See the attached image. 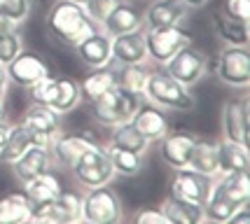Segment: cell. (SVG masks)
Here are the masks:
<instances>
[{
  "mask_svg": "<svg viewBox=\"0 0 250 224\" xmlns=\"http://www.w3.org/2000/svg\"><path fill=\"white\" fill-rule=\"evenodd\" d=\"M98 26L84 12L82 5L70 2V0H54L52 7L44 14V31L54 42L63 47H75L87 38L91 31H96Z\"/></svg>",
  "mask_w": 250,
  "mask_h": 224,
  "instance_id": "1",
  "label": "cell"
},
{
  "mask_svg": "<svg viewBox=\"0 0 250 224\" xmlns=\"http://www.w3.org/2000/svg\"><path fill=\"white\" fill-rule=\"evenodd\" d=\"M143 98L166 112H192L196 107V98L192 96V89L175 82L162 65L150 68L147 82L143 89Z\"/></svg>",
  "mask_w": 250,
  "mask_h": 224,
  "instance_id": "2",
  "label": "cell"
},
{
  "mask_svg": "<svg viewBox=\"0 0 250 224\" xmlns=\"http://www.w3.org/2000/svg\"><path fill=\"white\" fill-rule=\"evenodd\" d=\"M141 101H143L141 94H133L129 89L115 84L105 94H101L94 101H89L91 117L105 128L117 126L122 122H131V117L136 115V110L141 105Z\"/></svg>",
  "mask_w": 250,
  "mask_h": 224,
  "instance_id": "3",
  "label": "cell"
},
{
  "mask_svg": "<svg viewBox=\"0 0 250 224\" xmlns=\"http://www.w3.org/2000/svg\"><path fill=\"white\" fill-rule=\"evenodd\" d=\"M33 96V103H42V105L52 107L54 112H59L61 117L70 115L73 110L80 107L82 103V94H80V82L73 77H44L42 82L28 89Z\"/></svg>",
  "mask_w": 250,
  "mask_h": 224,
  "instance_id": "4",
  "label": "cell"
},
{
  "mask_svg": "<svg viewBox=\"0 0 250 224\" xmlns=\"http://www.w3.org/2000/svg\"><path fill=\"white\" fill-rule=\"evenodd\" d=\"M82 222L84 224H117L124 222V205L120 194L110 184L91 187L82 192Z\"/></svg>",
  "mask_w": 250,
  "mask_h": 224,
  "instance_id": "5",
  "label": "cell"
},
{
  "mask_svg": "<svg viewBox=\"0 0 250 224\" xmlns=\"http://www.w3.org/2000/svg\"><path fill=\"white\" fill-rule=\"evenodd\" d=\"M73 178L82 189H91V187H103L115 180V171L110 163L108 149L103 143H98L94 147H89L80 159L70 166Z\"/></svg>",
  "mask_w": 250,
  "mask_h": 224,
  "instance_id": "6",
  "label": "cell"
},
{
  "mask_svg": "<svg viewBox=\"0 0 250 224\" xmlns=\"http://www.w3.org/2000/svg\"><path fill=\"white\" fill-rule=\"evenodd\" d=\"M166 73L173 77L175 82H180L183 86L192 89L196 86L208 73V56L204 49H199L194 42L185 44L162 65Z\"/></svg>",
  "mask_w": 250,
  "mask_h": 224,
  "instance_id": "7",
  "label": "cell"
},
{
  "mask_svg": "<svg viewBox=\"0 0 250 224\" xmlns=\"http://www.w3.org/2000/svg\"><path fill=\"white\" fill-rule=\"evenodd\" d=\"M145 47H147V61L152 65H164L178 49L192 42V33L185 31L183 26H157V28H145Z\"/></svg>",
  "mask_w": 250,
  "mask_h": 224,
  "instance_id": "8",
  "label": "cell"
},
{
  "mask_svg": "<svg viewBox=\"0 0 250 224\" xmlns=\"http://www.w3.org/2000/svg\"><path fill=\"white\" fill-rule=\"evenodd\" d=\"M215 77L225 86L248 89L250 84V52L248 47L222 44L215 59Z\"/></svg>",
  "mask_w": 250,
  "mask_h": 224,
  "instance_id": "9",
  "label": "cell"
},
{
  "mask_svg": "<svg viewBox=\"0 0 250 224\" xmlns=\"http://www.w3.org/2000/svg\"><path fill=\"white\" fill-rule=\"evenodd\" d=\"M82 222V192L61 189L52 203L33 208L31 224H77Z\"/></svg>",
  "mask_w": 250,
  "mask_h": 224,
  "instance_id": "10",
  "label": "cell"
},
{
  "mask_svg": "<svg viewBox=\"0 0 250 224\" xmlns=\"http://www.w3.org/2000/svg\"><path fill=\"white\" fill-rule=\"evenodd\" d=\"M21 124L28 128L31 145H40V147H49L52 140L63 131L61 128V115L54 112L52 107L42 105V103H31L28 110L23 112Z\"/></svg>",
  "mask_w": 250,
  "mask_h": 224,
  "instance_id": "11",
  "label": "cell"
},
{
  "mask_svg": "<svg viewBox=\"0 0 250 224\" xmlns=\"http://www.w3.org/2000/svg\"><path fill=\"white\" fill-rule=\"evenodd\" d=\"M10 84L19 86V89H33L38 82H42L44 77H49V65L42 56L33 49H21L5 65Z\"/></svg>",
  "mask_w": 250,
  "mask_h": 224,
  "instance_id": "12",
  "label": "cell"
},
{
  "mask_svg": "<svg viewBox=\"0 0 250 224\" xmlns=\"http://www.w3.org/2000/svg\"><path fill=\"white\" fill-rule=\"evenodd\" d=\"M213 182H215V178L204 175V173H199V171H194V168L185 166V168H173L168 189H171V194L185 199V201L204 205V203L208 201V196H210Z\"/></svg>",
  "mask_w": 250,
  "mask_h": 224,
  "instance_id": "13",
  "label": "cell"
},
{
  "mask_svg": "<svg viewBox=\"0 0 250 224\" xmlns=\"http://www.w3.org/2000/svg\"><path fill=\"white\" fill-rule=\"evenodd\" d=\"M248 98H227L220 107V131L222 138L231 143L248 145V122H250Z\"/></svg>",
  "mask_w": 250,
  "mask_h": 224,
  "instance_id": "14",
  "label": "cell"
},
{
  "mask_svg": "<svg viewBox=\"0 0 250 224\" xmlns=\"http://www.w3.org/2000/svg\"><path fill=\"white\" fill-rule=\"evenodd\" d=\"M101 140L94 136V131H82V133H59L52 145H49V152L54 157V163L56 166H63L70 171V166L75 163L89 147L98 145Z\"/></svg>",
  "mask_w": 250,
  "mask_h": 224,
  "instance_id": "15",
  "label": "cell"
},
{
  "mask_svg": "<svg viewBox=\"0 0 250 224\" xmlns=\"http://www.w3.org/2000/svg\"><path fill=\"white\" fill-rule=\"evenodd\" d=\"M131 124L141 131V136L147 140L150 145H157V143L171 131V122L166 117V110L152 105V103L145 101V98L141 101L136 115L131 117Z\"/></svg>",
  "mask_w": 250,
  "mask_h": 224,
  "instance_id": "16",
  "label": "cell"
},
{
  "mask_svg": "<svg viewBox=\"0 0 250 224\" xmlns=\"http://www.w3.org/2000/svg\"><path fill=\"white\" fill-rule=\"evenodd\" d=\"M110 42H112V38H110L108 33L103 31V28H96V31L89 33L80 44H75L73 49H75L80 63L84 65V68H89V70H94V68L112 65V49H110Z\"/></svg>",
  "mask_w": 250,
  "mask_h": 224,
  "instance_id": "17",
  "label": "cell"
},
{
  "mask_svg": "<svg viewBox=\"0 0 250 224\" xmlns=\"http://www.w3.org/2000/svg\"><path fill=\"white\" fill-rule=\"evenodd\" d=\"M196 133L192 131H168L157 145H159V159L173 171V168H185L189 163V154L194 147Z\"/></svg>",
  "mask_w": 250,
  "mask_h": 224,
  "instance_id": "18",
  "label": "cell"
},
{
  "mask_svg": "<svg viewBox=\"0 0 250 224\" xmlns=\"http://www.w3.org/2000/svg\"><path fill=\"white\" fill-rule=\"evenodd\" d=\"M189 7L183 0H150L143 12V26L157 28V26H183L189 17Z\"/></svg>",
  "mask_w": 250,
  "mask_h": 224,
  "instance_id": "19",
  "label": "cell"
},
{
  "mask_svg": "<svg viewBox=\"0 0 250 224\" xmlns=\"http://www.w3.org/2000/svg\"><path fill=\"white\" fill-rule=\"evenodd\" d=\"M10 166H12L14 178L21 182V184L33 180V178H38V175H42V173L56 168L54 157H52L49 147H40V145H31L19 159L12 161Z\"/></svg>",
  "mask_w": 250,
  "mask_h": 224,
  "instance_id": "20",
  "label": "cell"
},
{
  "mask_svg": "<svg viewBox=\"0 0 250 224\" xmlns=\"http://www.w3.org/2000/svg\"><path fill=\"white\" fill-rule=\"evenodd\" d=\"M110 49H112V65L150 63L147 61V47H145V33H143V28L115 35L112 42H110Z\"/></svg>",
  "mask_w": 250,
  "mask_h": 224,
  "instance_id": "21",
  "label": "cell"
},
{
  "mask_svg": "<svg viewBox=\"0 0 250 224\" xmlns=\"http://www.w3.org/2000/svg\"><path fill=\"white\" fill-rule=\"evenodd\" d=\"M98 28H103L110 38L122 35V33L138 31V28H143V12L131 0H122V2L115 5V10L103 19V23Z\"/></svg>",
  "mask_w": 250,
  "mask_h": 224,
  "instance_id": "22",
  "label": "cell"
},
{
  "mask_svg": "<svg viewBox=\"0 0 250 224\" xmlns=\"http://www.w3.org/2000/svg\"><path fill=\"white\" fill-rule=\"evenodd\" d=\"M164 217L168 224H206V213L204 205L192 201H185L180 196L168 192V196L159 203Z\"/></svg>",
  "mask_w": 250,
  "mask_h": 224,
  "instance_id": "23",
  "label": "cell"
},
{
  "mask_svg": "<svg viewBox=\"0 0 250 224\" xmlns=\"http://www.w3.org/2000/svg\"><path fill=\"white\" fill-rule=\"evenodd\" d=\"M21 187H23L21 192L26 194V199L31 201L33 208H42L47 203H52L56 196H59V192L63 189L56 171L42 173V175H38V178H33V180L23 182Z\"/></svg>",
  "mask_w": 250,
  "mask_h": 224,
  "instance_id": "24",
  "label": "cell"
},
{
  "mask_svg": "<svg viewBox=\"0 0 250 224\" xmlns=\"http://www.w3.org/2000/svg\"><path fill=\"white\" fill-rule=\"evenodd\" d=\"M189 168L210 175V178H218L220 175V161H218V143L215 140H208L196 136L192 154H189Z\"/></svg>",
  "mask_w": 250,
  "mask_h": 224,
  "instance_id": "25",
  "label": "cell"
},
{
  "mask_svg": "<svg viewBox=\"0 0 250 224\" xmlns=\"http://www.w3.org/2000/svg\"><path fill=\"white\" fill-rule=\"evenodd\" d=\"M105 145L117 149H126V152H136V154H147V149L152 147L131 122H122L117 126H110V136Z\"/></svg>",
  "mask_w": 250,
  "mask_h": 224,
  "instance_id": "26",
  "label": "cell"
},
{
  "mask_svg": "<svg viewBox=\"0 0 250 224\" xmlns=\"http://www.w3.org/2000/svg\"><path fill=\"white\" fill-rule=\"evenodd\" d=\"M33 205L23 192L0 196V224H31Z\"/></svg>",
  "mask_w": 250,
  "mask_h": 224,
  "instance_id": "27",
  "label": "cell"
},
{
  "mask_svg": "<svg viewBox=\"0 0 250 224\" xmlns=\"http://www.w3.org/2000/svg\"><path fill=\"white\" fill-rule=\"evenodd\" d=\"M117 84V68L115 65H105V68H94L89 70L87 77L80 80V94L82 101H94L96 96L105 94L108 89Z\"/></svg>",
  "mask_w": 250,
  "mask_h": 224,
  "instance_id": "28",
  "label": "cell"
},
{
  "mask_svg": "<svg viewBox=\"0 0 250 224\" xmlns=\"http://www.w3.org/2000/svg\"><path fill=\"white\" fill-rule=\"evenodd\" d=\"M218 143V161L220 173H234V171H248L250 168V152L248 145L231 143V140L220 138Z\"/></svg>",
  "mask_w": 250,
  "mask_h": 224,
  "instance_id": "29",
  "label": "cell"
},
{
  "mask_svg": "<svg viewBox=\"0 0 250 224\" xmlns=\"http://www.w3.org/2000/svg\"><path fill=\"white\" fill-rule=\"evenodd\" d=\"M213 28L215 35L225 44H236V47H248V21L241 19H231L222 10H218L213 14Z\"/></svg>",
  "mask_w": 250,
  "mask_h": 224,
  "instance_id": "30",
  "label": "cell"
},
{
  "mask_svg": "<svg viewBox=\"0 0 250 224\" xmlns=\"http://www.w3.org/2000/svg\"><path fill=\"white\" fill-rule=\"evenodd\" d=\"M108 157L112 163V171L115 178H136L141 175L145 168V154H136V152H126V149H117V147H108Z\"/></svg>",
  "mask_w": 250,
  "mask_h": 224,
  "instance_id": "31",
  "label": "cell"
},
{
  "mask_svg": "<svg viewBox=\"0 0 250 224\" xmlns=\"http://www.w3.org/2000/svg\"><path fill=\"white\" fill-rule=\"evenodd\" d=\"M28 147H31L28 128L23 126L21 122H14V124H10L7 140H5L2 147H0V161H2V163H12L14 159H19Z\"/></svg>",
  "mask_w": 250,
  "mask_h": 224,
  "instance_id": "32",
  "label": "cell"
},
{
  "mask_svg": "<svg viewBox=\"0 0 250 224\" xmlns=\"http://www.w3.org/2000/svg\"><path fill=\"white\" fill-rule=\"evenodd\" d=\"M115 68H117V84L143 96V89H145L147 75H150V65L131 63V65H115Z\"/></svg>",
  "mask_w": 250,
  "mask_h": 224,
  "instance_id": "33",
  "label": "cell"
},
{
  "mask_svg": "<svg viewBox=\"0 0 250 224\" xmlns=\"http://www.w3.org/2000/svg\"><path fill=\"white\" fill-rule=\"evenodd\" d=\"M33 0H0V14L21 26L31 17Z\"/></svg>",
  "mask_w": 250,
  "mask_h": 224,
  "instance_id": "34",
  "label": "cell"
},
{
  "mask_svg": "<svg viewBox=\"0 0 250 224\" xmlns=\"http://www.w3.org/2000/svg\"><path fill=\"white\" fill-rule=\"evenodd\" d=\"M23 49V38L19 31L0 33V65H7Z\"/></svg>",
  "mask_w": 250,
  "mask_h": 224,
  "instance_id": "35",
  "label": "cell"
},
{
  "mask_svg": "<svg viewBox=\"0 0 250 224\" xmlns=\"http://www.w3.org/2000/svg\"><path fill=\"white\" fill-rule=\"evenodd\" d=\"M117 2H122V0H87L84 12H87L89 19L96 23V26H101V23H103V19H105L110 12L115 10V5H117Z\"/></svg>",
  "mask_w": 250,
  "mask_h": 224,
  "instance_id": "36",
  "label": "cell"
},
{
  "mask_svg": "<svg viewBox=\"0 0 250 224\" xmlns=\"http://www.w3.org/2000/svg\"><path fill=\"white\" fill-rule=\"evenodd\" d=\"M222 12L231 17V19H241L248 21L250 17V0H225L222 2Z\"/></svg>",
  "mask_w": 250,
  "mask_h": 224,
  "instance_id": "37",
  "label": "cell"
},
{
  "mask_svg": "<svg viewBox=\"0 0 250 224\" xmlns=\"http://www.w3.org/2000/svg\"><path fill=\"white\" fill-rule=\"evenodd\" d=\"M133 222H138V224H168L159 205H154V208H138L136 215H133Z\"/></svg>",
  "mask_w": 250,
  "mask_h": 224,
  "instance_id": "38",
  "label": "cell"
},
{
  "mask_svg": "<svg viewBox=\"0 0 250 224\" xmlns=\"http://www.w3.org/2000/svg\"><path fill=\"white\" fill-rule=\"evenodd\" d=\"M250 222V210L248 205H241V208H236L234 213H231V217H229L227 224H248Z\"/></svg>",
  "mask_w": 250,
  "mask_h": 224,
  "instance_id": "39",
  "label": "cell"
},
{
  "mask_svg": "<svg viewBox=\"0 0 250 224\" xmlns=\"http://www.w3.org/2000/svg\"><path fill=\"white\" fill-rule=\"evenodd\" d=\"M7 91H10V77L5 65H0V101H7Z\"/></svg>",
  "mask_w": 250,
  "mask_h": 224,
  "instance_id": "40",
  "label": "cell"
},
{
  "mask_svg": "<svg viewBox=\"0 0 250 224\" xmlns=\"http://www.w3.org/2000/svg\"><path fill=\"white\" fill-rule=\"evenodd\" d=\"M10 31H19V23L10 21L7 17H2V14H0V33H10Z\"/></svg>",
  "mask_w": 250,
  "mask_h": 224,
  "instance_id": "41",
  "label": "cell"
},
{
  "mask_svg": "<svg viewBox=\"0 0 250 224\" xmlns=\"http://www.w3.org/2000/svg\"><path fill=\"white\" fill-rule=\"evenodd\" d=\"M189 10H201V7H206L208 0H183Z\"/></svg>",
  "mask_w": 250,
  "mask_h": 224,
  "instance_id": "42",
  "label": "cell"
},
{
  "mask_svg": "<svg viewBox=\"0 0 250 224\" xmlns=\"http://www.w3.org/2000/svg\"><path fill=\"white\" fill-rule=\"evenodd\" d=\"M10 124H12V122H0V147H2V143L7 140V131H10Z\"/></svg>",
  "mask_w": 250,
  "mask_h": 224,
  "instance_id": "43",
  "label": "cell"
},
{
  "mask_svg": "<svg viewBox=\"0 0 250 224\" xmlns=\"http://www.w3.org/2000/svg\"><path fill=\"white\" fill-rule=\"evenodd\" d=\"M0 122H10V115H7V107H5V101H0Z\"/></svg>",
  "mask_w": 250,
  "mask_h": 224,
  "instance_id": "44",
  "label": "cell"
},
{
  "mask_svg": "<svg viewBox=\"0 0 250 224\" xmlns=\"http://www.w3.org/2000/svg\"><path fill=\"white\" fill-rule=\"evenodd\" d=\"M70 2H77V5H82V7L87 5V0H70Z\"/></svg>",
  "mask_w": 250,
  "mask_h": 224,
  "instance_id": "45",
  "label": "cell"
},
{
  "mask_svg": "<svg viewBox=\"0 0 250 224\" xmlns=\"http://www.w3.org/2000/svg\"><path fill=\"white\" fill-rule=\"evenodd\" d=\"M131 2H138V0H131Z\"/></svg>",
  "mask_w": 250,
  "mask_h": 224,
  "instance_id": "46",
  "label": "cell"
}]
</instances>
